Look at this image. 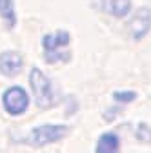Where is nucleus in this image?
Wrapping results in <instances>:
<instances>
[{
	"mask_svg": "<svg viewBox=\"0 0 151 153\" xmlns=\"http://www.w3.org/2000/svg\"><path fill=\"white\" fill-rule=\"evenodd\" d=\"M71 35L67 31H55L47 33L42 38V48H44V59L49 64H66L71 60V51H69Z\"/></svg>",
	"mask_w": 151,
	"mask_h": 153,
	"instance_id": "1",
	"label": "nucleus"
},
{
	"mask_svg": "<svg viewBox=\"0 0 151 153\" xmlns=\"http://www.w3.org/2000/svg\"><path fill=\"white\" fill-rule=\"evenodd\" d=\"M29 86H31V93L35 97V104L38 108L47 109V108H51L58 102V97H56L53 82L49 80V76L42 69L33 68L29 71Z\"/></svg>",
	"mask_w": 151,
	"mask_h": 153,
	"instance_id": "2",
	"label": "nucleus"
},
{
	"mask_svg": "<svg viewBox=\"0 0 151 153\" xmlns=\"http://www.w3.org/2000/svg\"><path fill=\"white\" fill-rule=\"evenodd\" d=\"M67 131H69V128L64 124H42V126H36L31 129L27 142L36 148L49 146L53 142H58L60 139H64L67 135Z\"/></svg>",
	"mask_w": 151,
	"mask_h": 153,
	"instance_id": "3",
	"label": "nucleus"
},
{
	"mask_svg": "<svg viewBox=\"0 0 151 153\" xmlns=\"http://www.w3.org/2000/svg\"><path fill=\"white\" fill-rule=\"evenodd\" d=\"M2 106L6 113L13 115V117H20L29 108V95L20 86H9L2 93Z\"/></svg>",
	"mask_w": 151,
	"mask_h": 153,
	"instance_id": "4",
	"label": "nucleus"
},
{
	"mask_svg": "<svg viewBox=\"0 0 151 153\" xmlns=\"http://www.w3.org/2000/svg\"><path fill=\"white\" fill-rule=\"evenodd\" d=\"M149 29H151V9L149 7H140L129 18L127 31L135 40H140V38H144L149 33Z\"/></svg>",
	"mask_w": 151,
	"mask_h": 153,
	"instance_id": "5",
	"label": "nucleus"
},
{
	"mask_svg": "<svg viewBox=\"0 0 151 153\" xmlns=\"http://www.w3.org/2000/svg\"><path fill=\"white\" fill-rule=\"evenodd\" d=\"M24 69V59L18 51H4L0 55V73L6 76H16Z\"/></svg>",
	"mask_w": 151,
	"mask_h": 153,
	"instance_id": "6",
	"label": "nucleus"
},
{
	"mask_svg": "<svg viewBox=\"0 0 151 153\" xmlns=\"http://www.w3.org/2000/svg\"><path fill=\"white\" fill-rule=\"evenodd\" d=\"M100 7L115 18H124L131 11V0H100Z\"/></svg>",
	"mask_w": 151,
	"mask_h": 153,
	"instance_id": "7",
	"label": "nucleus"
},
{
	"mask_svg": "<svg viewBox=\"0 0 151 153\" xmlns=\"http://www.w3.org/2000/svg\"><path fill=\"white\" fill-rule=\"evenodd\" d=\"M95 153H120V140L118 135L113 131L102 133L97 140V148Z\"/></svg>",
	"mask_w": 151,
	"mask_h": 153,
	"instance_id": "8",
	"label": "nucleus"
},
{
	"mask_svg": "<svg viewBox=\"0 0 151 153\" xmlns=\"http://www.w3.org/2000/svg\"><path fill=\"white\" fill-rule=\"evenodd\" d=\"M0 18L6 22L7 27H15V24H16L15 0H0Z\"/></svg>",
	"mask_w": 151,
	"mask_h": 153,
	"instance_id": "9",
	"label": "nucleus"
},
{
	"mask_svg": "<svg viewBox=\"0 0 151 153\" xmlns=\"http://www.w3.org/2000/svg\"><path fill=\"white\" fill-rule=\"evenodd\" d=\"M113 99H115L117 102L127 104V102H133L137 99V93L135 91H115L113 93Z\"/></svg>",
	"mask_w": 151,
	"mask_h": 153,
	"instance_id": "10",
	"label": "nucleus"
}]
</instances>
